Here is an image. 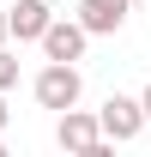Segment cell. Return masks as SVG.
<instances>
[{"mask_svg":"<svg viewBox=\"0 0 151 157\" xmlns=\"http://www.w3.org/2000/svg\"><path fill=\"white\" fill-rule=\"evenodd\" d=\"M6 36H12V18H6V6H0V42H6Z\"/></svg>","mask_w":151,"mask_h":157,"instance_id":"9c48e42d","label":"cell"},{"mask_svg":"<svg viewBox=\"0 0 151 157\" xmlns=\"http://www.w3.org/2000/svg\"><path fill=\"white\" fill-rule=\"evenodd\" d=\"M6 18H12V36L18 42H42V30L55 24V12H48V0H18Z\"/></svg>","mask_w":151,"mask_h":157,"instance_id":"8992f818","label":"cell"},{"mask_svg":"<svg viewBox=\"0 0 151 157\" xmlns=\"http://www.w3.org/2000/svg\"><path fill=\"white\" fill-rule=\"evenodd\" d=\"M127 12H133V0H79V24L91 36H115L127 24Z\"/></svg>","mask_w":151,"mask_h":157,"instance_id":"5b68a950","label":"cell"},{"mask_svg":"<svg viewBox=\"0 0 151 157\" xmlns=\"http://www.w3.org/2000/svg\"><path fill=\"white\" fill-rule=\"evenodd\" d=\"M55 145L60 151H73V157H103L109 151V133H103V121L97 115H85V109H60V121H55Z\"/></svg>","mask_w":151,"mask_h":157,"instance_id":"6da1fadb","label":"cell"},{"mask_svg":"<svg viewBox=\"0 0 151 157\" xmlns=\"http://www.w3.org/2000/svg\"><path fill=\"white\" fill-rule=\"evenodd\" d=\"M139 103H145V121H151V85H145V91H139Z\"/></svg>","mask_w":151,"mask_h":157,"instance_id":"30bf717a","label":"cell"},{"mask_svg":"<svg viewBox=\"0 0 151 157\" xmlns=\"http://www.w3.org/2000/svg\"><path fill=\"white\" fill-rule=\"evenodd\" d=\"M6 121H12V109H6V91H0V133H6Z\"/></svg>","mask_w":151,"mask_h":157,"instance_id":"ba28073f","label":"cell"},{"mask_svg":"<svg viewBox=\"0 0 151 157\" xmlns=\"http://www.w3.org/2000/svg\"><path fill=\"white\" fill-rule=\"evenodd\" d=\"M12 85H18V55L0 42V91H12Z\"/></svg>","mask_w":151,"mask_h":157,"instance_id":"52a82bcc","label":"cell"},{"mask_svg":"<svg viewBox=\"0 0 151 157\" xmlns=\"http://www.w3.org/2000/svg\"><path fill=\"white\" fill-rule=\"evenodd\" d=\"M85 42H91V30L79 18H55L48 30H42V55L48 60H85Z\"/></svg>","mask_w":151,"mask_h":157,"instance_id":"277c9868","label":"cell"},{"mask_svg":"<svg viewBox=\"0 0 151 157\" xmlns=\"http://www.w3.org/2000/svg\"><path fill=\"white\" fill-rule=\"evenodd\" d=\"M30 91H37L42 109H55V115H60V109H73V103L85 97V78H79L73 60H48V67L37 73V85H30Z\"/></svg>","mask_w":151,"mask_h":157,"instance_id":"7a4b0ae2","label":"cell"},{"mask_svg":"<svg viewBox=\"0 0 151 157\" xmlns=\"http://www.w3.org/2000/svg\"><path fill=\"white\" fill-rule=\"evenodd\" d=\"M97 121H103V133H109L115 145H127V139H139V133L151 127V121H145V103H139V97H121V91H109V97H103Z\"/></svg>","mask_w":151,"mask_h":157,"instance_id":"3957f363","label":"cell"}]
</instances>
